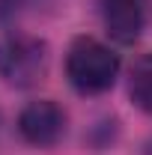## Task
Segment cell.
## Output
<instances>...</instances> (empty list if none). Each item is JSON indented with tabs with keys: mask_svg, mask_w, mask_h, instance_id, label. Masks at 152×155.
<instances>
[{
	"mask_svg": "<svg viewBox=\"0 0 152 155\" xmlns=\"http://www.w3.org/2000/svg\"><path fill=\"white\" fill-rule=\"evenodd\" d=\"M119 75V57L98 39L81 36L69 45L66 54V78L81 96H98L114 87Z\"/></svg>",
	"mask_w": 152,
	"mask_h": 155,
	"instance_id": "obj_1",
	"label": "cell"
},
{
	"mask_svg": "<svg viewBox=\"0 0 152 155\" xmlns=\"http://www.w3.org/2000/svg\"><path fill=\"white\" fill-rule=\"evenodd\" d=\"M146 155H152V140H149V146H146Z\"/></svg>",
	"mask_w": 152,
	"mask_h": 155,
	"instance_id": "obj_6",
	"label": "cell"
},
{
	"mask_svg": "<svg viewBox=\"0 0 152 155\" xmlns=\"http://www.w3.org/2000/svg\"><path fill=\"white\" fill-rule=\"evenodd\" d=\"M18 131L33 146H54L66 134V110L51 98L30 101L18 116Z\"/></svg>",
	"mask_w": 152,
	"mask_h": 155,
	"instance_id": "obj_3",
	"label": "cell"
},
{
	"mask_svg": "<svg viewBox=\"0 0 152 155\" xmlns=\"http://www.w3.org/2000/svg\"><path fill=\"white\" fill-rule=\"evenodd\" d=\"M48 69V45L27 33H9L0 39V78L9 87H33Z\"/></svg>",
	"mask_w": 152,
	"mask_h": 155,
	"instance_id": "obj_2",
	"label": "cell"
},
{
	"mask_svg": "<svg viewBox=\"0 0 152 155\" xmlns=\"http://www.w3.org/2000/svg\"><path fill=\"white\" fill-rule=\"evenodd\" d=\"M128 93H131V101L143 114H152V54H143L131 66Z\"/></svg>",
	"mask_w": 152,
	"mask_h": 155,
	"instance_id": "obj_5",
	"label": "cell"
},
{
	"mask_svg": "<svg viewBox=\"0 0 152 155\" xmlns=\"http://www.w3.org/2000/svg\"><path fill=\"white\" fill-rule=\"evenodd\" d=\"M101 18L119 45H131L143 30V0H101Z\"/></svg>",
	"mask_w": 152,
	"mask_h": 155,
	"instance_id": "obj_4",
	"label": "cell"
}]
</instances>
